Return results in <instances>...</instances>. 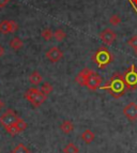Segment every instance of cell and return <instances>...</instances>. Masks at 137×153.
I'll list each match as a JSON object with an SVG mask.
<instances>
[{
    "label": "cell",
    "instance_id": "obj_1",
    "mask_svg": "<svg viewBox=\"0 0 137 153\" xmlns=\"http://www.w3.org/2000/svg\"><path fill=\"white\" fill-rule=\"evenodd\" d=\"M100 89L107 91L115 99H120L127 91V85H125L124 82V77H123L122 74H120V73H115L110 77L108 82L105 86H101Z\"/></svg>",
    "mask_w": 137,
    "mask_h": 153
},
{
    "label": "cell",
    "instance_id": "obj_2",
    "mask_svg": "<svg viewBox=\"0 0 137 153\" xmlns=\"http://www.w3.org/2000/svg\"><path fill=\"white\" fill-rule=\"evenodd\" d=\"M92 61L97 64L100 69H104L114 61V55L112 54V51H109L107 47L102 46L98 48L97 51H94L93 56H92Z\"/></svg>",
    "mask_w": 137,
    "mask_h": 153
},
{
    "label": "cell",
    "instance_id": "obj_3",
    "mask_svg": "<svg viewBox=\"0 0 137 153\" xmlns=\"http://www.w3.org/2000/svg\"><path fill=\"white\" fill-rule=\"evenodd\" d=\"M25 99L31 103L33 107H40L41 105L43 104L47 99V95L44 94L41 90L36 89V88H30L26 91L25 93Z\"/></svg>",
    "mask_w": 137,
    "mask_h": 153
},
{
    "label": "cell",
    "instance_id": "obj_4",
    "mask_svg": "<svg viewBox=\"0 0 137 153\" xmlns=\"http://www.w3.org/2000/svg\"><path fill=\"white\" fill-rule=\"evenodd\" d=\"M124 82L127 85V89L129 91L137 89V68L135 64H131L130 68L123 74Z\"/></svg>",
    "mask_w": 137,
    "mask_h": 153
},
{
    "label": "cell",
    "instance_id": "obj_5",
    "mask_svg": "<svg viewBox=\"0 0 137 153\" xmlns=\"http://www.w3.org/2000/svg\"><path fill=\"white\" fill-rule=\"evenodd\" d=\"M18 116L15 114V111L12 109H8L7 111H4L2 115L0 116V123L7 128V126H11V125H14L15 122L17 121Z\"/></svg>",
    "mask_w": 137,
    "mask_h": 153
},
{
    "label": "cell",
    "instance_id": "obj_6",
    "mask_svg": "<svg viewBox=\"0 0 137 153\" xmlns=\"http://www.w3.org/2000/svg\"><path fill=\"white\" fill-rule=\"evenodd\" d=\"M101 84H102V77L100 76L98 73H95L94 71H92V73L89 75V77H88L86 87L88 88V89L94 91V90L100 89Z\"/></svg>",
    "mask_w": 137,
    "mask_h": 153
},
{
    "label": "cell",
    "instance_id": "obj_7",
    "mask_svg": "<svg viewBox=\"0 0 137 153\" xmlns=\"http://www.w3.org/2000/svg\"><path fill=\"white\" fill-rule=\"evenodd\" d=\"M116 38H117L116 32L109 28L104 29V30L100 33V39H101L102 42L107 46L112 45V44L115 42V40H116Z\"/></svg>",
    "mask_w": 137,
    "mask_h": 153
},
{
    "label": "cell",
    "instance_id": "obj_8",
    "mask_svg": "<svg viewBox=\"0 0 137 153\" xmlns=\"http://www.w3.org/2000/svg\"><path fill=\"white\" fill-rule=\"evenodd\" d=\"M45 56L51 62L56 63V62L60 61L61 59L63 58V51L55 46V47H51V48H49L48 51H46Z\"/></svg>",
    "mask_w": 137,
    "mask_h": 153
},
{
    "label": "cell",
    "instance_id": "obj_9",
    "mask_svg": "<svg viewBox=\"0 0 137 153\" xmlns=\"http://www.w3.org/2000/svg\"><path fill=\"white\" fill-rule=\"evenodd\" d=\"M123 115L129 119L130 121L137 120V104L131 102L123 108Z\"/></svg>",
    "mask_w": 137,
    "mask_h": 153
},
{
    "label": "cell",
    "instance_id": "obj_10",
    "mask_svg": "<svg viewBox=\"0 0 137 153\" xmlns=\"http://www.w3.org/2000/svg\"><path fill=\"white\" fill-rule=\"evenodd\" d=\"M91 73H92V70H90L89 68H85V69H83L78 74L76 75V77H75V82H76L78 85H80V86H86L88 77Z\"/></svg>",
    "mask_w": 137,
    "mask_h": 153
},
{
    "label": "cell",
    "instance_id": "obj_11",
    "mask_svg": "<svg viewBox=\"0 0 137 153\" xmlns=\"http://www.w3.org/2000/svg\"><path fill=\"white\" fill-rule=\"evenodd\" d=\"M94 138H95L94 133L92 132L91 130H89V128L84 131L83 134H81V139H83V141H84L85 143H87V145H90V143L94 140Z\"/></svg>",
    "mask_w": 137,
    "mask_h": 153
},
{
    "label": "cell",
    "instance_id": "obj_12",
    "mask_svg": "<svg viewBox=\"0 0 137 153\" xmlns=\"http://www.w3.org/2000/svg\"><path fill=\"white\" fill-rule=\"evenodd\" d=\"M60 130L64 133V134H70L74 131V124L72 121L70 120H64L63 122L60 124Z\"/></svg>",
    "mask_w": 137,
    "mask_h": 153
},
{
    "label": "cell",
    "instance_id": "obj_13",
    "mask_svg": "<svg viewBox=\"0 0 137 153\" xmlns=\"http://www.w3.org/2000/svg\"><path fill=\"white\" fill-rule=\"evenodd\" d=\"M42 80H43V77H42V75H41L38 71L32 72V73L29 75V82H30L32 85H34V86L41 84Z\"/></svg>",
    "mask_w": 137,
    "mask_h": 153
},
{
    "label": "cell",
    "instance_id": "obj_14",
    "mask_svg": "<svg viewBox=\"0 0 137 153\" xmlns=\"http://www.w3.org/2000/svg\"><path fill=\"white\" fill-rule=\"evenodd\" d=\"M23 46H24V43L19 38H13L10 41V47L12 49H14V51H18V49H20Z\"/></svg>",
    "mask_w": 137,
    "mask_h": 153
},
{
    "label": "cell",
    "instance_id": "obj_15",
    "mask_svg": "<svg viewBox=\"0 0 137 153\" xmlns=\"http://www.w3.org/2000/svg\"><path fill=\"white\" fill-rule=\"evenodd\" d=\"M0 32L3 33V34L12 33V31H11V22L10 21L0 22Z\"/></svg>",
    "mask_w": 137,
    "mask_h": 153
},
{
    "label": "cell",
    "instance_id": "obj_16",
    "mask_svg": "<svg viewBox=\"0 0 137 153\" xmlns=\"http://www.w3.org/2000/svg\"><path fill=\"white\" fill-rule=\"evenodd\" d=\"M78 152H79L78 147L73 143H68L63 148V153H78Z\"/></svg>",
    "mask_w": 137,
    "mask_h": 153
},
{
    "label": "cell",
    "instance_id": "obj_17",
    "mask_svg": "<svg viewBox=\"0 0 137 153\" xmlns=\"http://www.w3.org/2000/svg\"><path fill=\"white\" fill-rule=\"evenodd\" d=\"M54 38L56 39L58 42H61L63 41L64 39L66 38V33L64 30H62V29H57L55 32H54Z\"/></svg>",
    "mask_w": 137,
    "mask_h": 153
},
{
    "label": "cell",
    "instance_id": "obj_18",
    "mask_svg": "<svg viewBox=\"0 0 137 153\" xmlns=\"http://www.w3.org/2000/svg\"><path fill=\"white\" fill-rule=\"evenodd\" d=\"M12 153H30V150L24 143H18L12 150Z\"/></svg>",
    "mask_w": 137,
    "mask_h": 153
},
{
    "label": "cell",
    "instance_id": "obj_19",
    "mask_svg": "<svg viewBox=\"0 0 137 153\" xmlns=\"http://www.w3.org/2000/svg\"><path fill=\"white\" fill-rule=\"evenodd\" d=\"M53 89H54L53 86H51V82H43V84H42V86H41V91L43 92L44 94H46V95H48L49 93L53 91Z\"/></svg>",
    "mask_w": 137,
    "mask_h": 153
},
{
    "label": "cell",
    "instance_id": "obj_20",
    "mask_svg": "<svg viewBox=\"0 0 137 153\" xmlns=\"http://www.w3.org/2000/svg\"><path fill=\"white\" fill-rule=\"evenodd\" d=\"M15 126L18 128V131L19 132H23V131H25L26 128H27V126H28V124L25 122V120H23L22 118H18L17 121L15 122Z\"/></svg>",
    "mask_w": 137,
    "mask_h": 153
},
{
    "label": "cell",
    "instance_id": "obj_21",
    "mask_svg": "<svg viewBox=\"0 0 137 153\" xmlns=\"http://www.w3.org/2000/svg\"><path fill=\"white\" fill-rule=\"evenodd\" d=\"M41 36H42L45 41H49V40H51V39L54 36V32L51 30V29L46 28V29H44L42 32H41Z\"/></svg>",
    "mask_w": 137,
    "mask_h": 153
},
{
    "label": "cell",
    "instance_id": "obj_22",
    "mask_svg": "<svg viewBox=\"0 0 137 153\" xmlns=\"http://www.w3.org/2000/svg\"><path fill=\"white\" fill-rule=\"evenodd\" d=\"M120 23H121V18L117 14H114L109 17V24H112V26H118Z\"/></svg>",
    "mask_w": 137,
    "mask_h": 153
},
{
    "label": "cell",
    "instance_id": "obj_23",
    "mask_svg": "<svg viewBox=\"0 0 137 153\" xmlns=\"http://www.w3.org/2000/svg\"><path fill=\"white\" fill-rule=\"evenodd\" d=\"M5 128V131L9 133V134H11V135H16V134L20 133L19 131H18V128L15 126V124L11 125V126H7V128Z\"/></svg>",
    "mask_w": 137,
    "mask_h": 153
},
{
    "label": "cell",
    "instance_id": "obj_24",
    "mask_svg": "<svg viewBox=\"0 0 137 153\" xmlns=\"http://www.w3.org/2000/svg\"><path fill=\"white\" fill-rule=\"evenodd\" d=\"M127 44H129L131 47H133L134 49H136L137 48V36H132V38L127 41Z\"/></svg>",
    "mask_w": 137,
    "mask_h": 153
},
{
    "label": "cell",
    "instance_id": "obj_25",
    "mask_svg": "<svg viewBox=\"0 0 137 153\" xmlns=\"http://www.w3.org/2000/svg\"><path fill=\"white\" fill-rule=\"evenodd\" d=\"M10 22H11V31H12V33H14L18 29V25L15 21H10Z\"/></svg>",
    "mask_w": 137,
    "mask_h": 153
},
{
    "label": "cell",
    "instance_id": "obj_26",
    "mask_svg": "<svg viewBox=\"0 0 137 153\" xmlns=\"http://www.w3.org/2000/svg\"><path fill=\"white\" fill-rule=\"evenodd\" d=\"M9 2H10V0H0V9L4 8Z\"/></svg>",
    "mask_w": 137,
    "mask_h": 153
},
{
    "label": "cell",
    "instance_id": "obj_27",
    "mask_svg": "<svg viewBox=\"0 0 137 153\" xmlns=\"http://www.w3.org/2000/svg\"><path fill=\"white\" fill-rule=\"evenodd\" d=\"M4 55V48H3L2 46L0 45V57H2Z\"/></svg>",
    "mask_w": 137,
    "mask_h": 153
},
{
    "label": "cell",
    "instance_id": "obj_28",
    "mask_svg": "<svg viewBox=\"0 0 137 153\" xmlns=\"http://www.w3.org/2000/svg\"><path fill=\"white\" fill-rule=\"evenodd\" d=\"M3 105H4V104H3V102L1 101V99H0V109H1V108L3 107Z\"/></svg>",
    "mask_w": 137,
    "mask_h": 153
},
{
    "label": "cell",
    "instance_id": "obj_29",
    "mask_svg": "<svg viewBox=\"0 0 137 153\" xmlns=\"http://www.w3.org/2000/svg\"><path fill=\"white\" fill-rule=\"evenodd\" d=\"M135 54H136V56H137V48L135 49Z\"/></svg>",
    "mask_w": 137,
    "mask_h": 153
}]
</instances>
